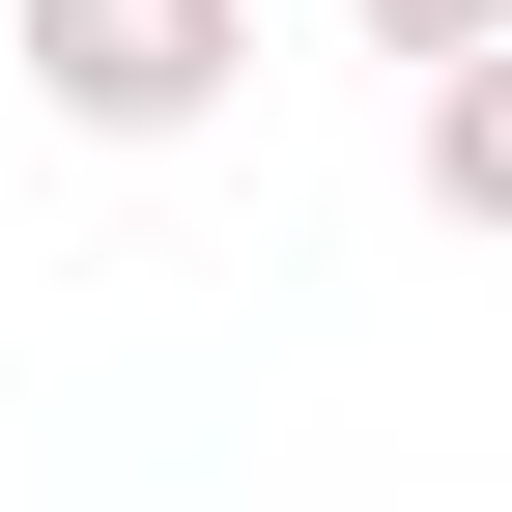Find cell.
<instances>
[{"mask_svg": "<svg viewBox=\"0 0 512 512\" xmlns=\"http://www.w3.org/2000/svg\"><path fill=\"white\" fill-rule=\"evenodd\" d=\"M427 200L512 228V57H427Z\"/></svg>", "mask_w": 512, "mask_h": 512, "instance_id": "7a4b0ae2", "label": "cell"}, {"mask_svg": "<svg viewBox=\"0 0 512 512\" xmlns=\"http://www.w3.org/2000/svg\"><path fill=\"white\" fill-rule=\"evenodd\" d=\"M370 57H512V0H370Z\"/></svg>", "mask_w": 512, "mask_h": 512, "instance_id": "3957f363", "label": "cell"}, {"mask_svg": "<svg viewBox=\"0 0 512 512\" xmlns=\"http://www.w3.org/2000/svg\"><path fill=\"white\" fill-rule=\"evenodd\" d=\"M256 86V0H29V114H86V143H200Z\"/></svg>", "mask_w": 512, "mask_h": 512, "instance_id": "6da1fadb", "label": "cell"}]
</instances>
